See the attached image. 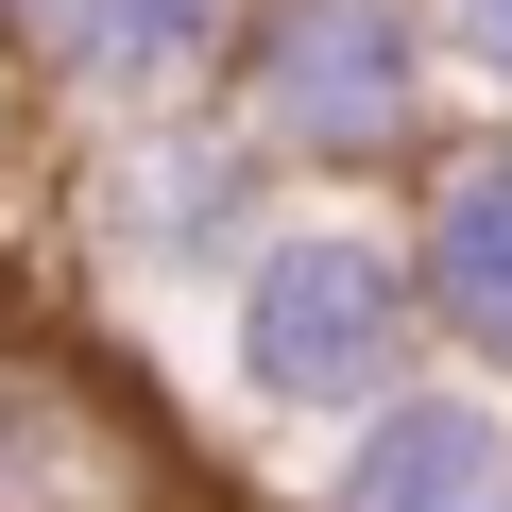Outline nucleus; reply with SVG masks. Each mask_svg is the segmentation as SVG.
I'll return each mask as SVG.
<instances>
[{"instance_id": "423d86ee", "label": "nucleus", "mask_w": 512, "mask_h": 512, "mask_svg": "<svg viewBox=\"0 0 512 512\" xmlns=\"http://www.w3.org/2000/svg\"><path fill=\"white\" fill-rule=\"evenodd\" d=\"M393 222H410V274H427V342L512 393V120H461L393 188Z\"/></svg>"}, {"instance_id": "f03ea898", "label": "nucleus", "mask_w": 512, "mask_h": 512, "mask_svg": "<svg viewBox=\"0 0 512 512\" xmlns=\"http://www.w3.org/2000/svg\"><path fill=\"white\" fill-rule=\"evenodd\" d=\"M274 222H291V171L256 154V120H239V103L52 137V239H69L86 308H120V325H154V308H188V325H205V291H222Z\"/></svg>"}, {"instance_id": "7ed1b4c3", "label": "nucleus", "mask_w": 512, "mask_h": 512, "mask_svg": "<svg viewBox=\"0 0 512 512\" xmlns=\"http://www.w3.org/2000/svg\"><path fill=\"white\" fill-rule=\"evenodd\" d=\"M222 103L256 120V154H274L291 188H359V205H393L461 137V86H444V18H427V0H239Z\"/></svg>"}, {"instance_id": "39448f33", "label": "nucleus", "mask_w": 512, "mask_h": 512, "mask_svg": "<svg viewBox=\"0 0 512 512\" xmlns=\"http://www.w3.org/2000/svg\"><path fill=\"white\" fill-rule=\"evenodd\" d=\"M308 512H512V393L427 359L342 444H308Z\"/></svg>"}, {"instance_id": "0eeeda50", "label": "nucleus", "mask_w": 512, "mask_h": 512, "mask_svg": "<svg viewBox=\"0 0 512 512\" xmlns=\"http://www.w3.org/2000/svg\"><path fill=\"white\" fill-rule=\"evenodd\" d=\"M222 69H239V0H69V35L35 52V103L52 137H103V120L222 103Z\"/></svg>"}, {"instance_id": "20e7f679", "label": "nucleus", "mask_w": 512, "mask_h": 512, "mask_svg": "<svg viewBox=\"0 0 512 512\" xmlns=\"http://www.w3.org/2000/svg\"><path fill=\"white\" fill-rule=\"evenodd\" d=\"M0 512H171V444L120 410L86 342L0 325Z\"/></svg>"}, {"instance_id": "6e6552de", "label": "nucleus", "mask_w": 512, "mask_h": 512, "mask_svg": "<svg viewBox=\"0 0 512 512\" xmlns=\"http://www.w3.org/2000/svg\"><path fill=\"white\" fill-rule=\"evenodd\" d=\"M444 18V86H461V120H512V0H427Z\"/></svg>"}, {"instance_id": "f257e3e1", "label": "nucleus", "mask_w": 512, "mask_h": 512, "mask_svg": "<svg viewBox=\"0 0 512 512\" xmlns=\"http://www.w3.org/2000/svg\"><path fill=\"white\" fill-rule=\"evenodd\" d=\"M427 342V274H410V222L359 188H291V222L205 291V393L256 444H342L376 393H410Z\"/></svg>"}]
</instances>
